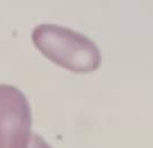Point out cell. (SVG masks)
<instances>
[{"label": "cell", "mask_w": 153, "mask_h": 148, "mask_svg": "<svg viewBox=\"0 0 153 148\" xmlns=\"http://www.w3.org/2000/svg\"><path fill=\"white\" fill-rule=\"evenodd\" d=\"M32 138V111L21 89L0 85V147H27Z\"/></svg>", "instance_id": "2"}, {"label": "cell", "mask_w": 153, "mask_h": 148, "mask_svg": "<svg viewBox=\"0 0 153 148\" xmlns=\"http://www.w3.org/2000/svg\"><path fill=\"white\" fill-rule=\"evenodd\" d=\"M35 48L55 65L76 74H90L100 68V49L91 38L71 28L41 24L32 32Z\"/></svg>", "instance_id": "1"}]
</instances>
